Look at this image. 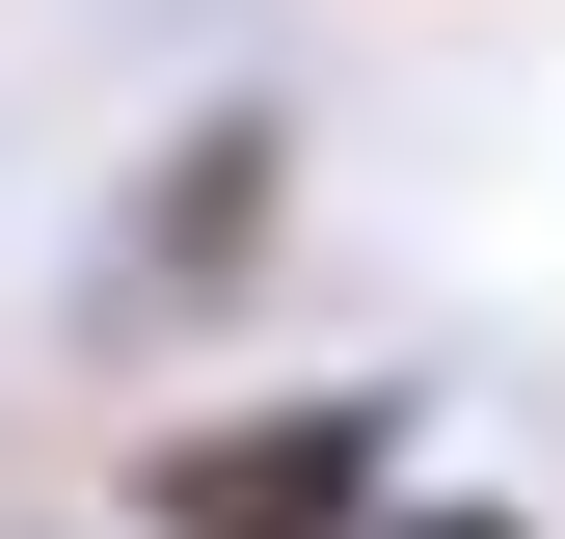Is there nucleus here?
Instances as JSON below:
<instances>
[{"mask_svg": "<svg viewBox=\"0 0 565 539\" xmlns=\"http://www.w3.org/2000/svg\"><path fill=\"white\" fill-rule=\"evenodd\" d=\"M377 539H539V512H512V486H404Z\"/></svg>", "mask_w": 565, "mask_h": 539, "instance_id": "obj_3", "label": "nucleus"}, {"mask_svg": "<svg viewBox=\"0 0 565 539\" xmlns=\"http://www.w3.org/2000/svg\"><path fill=\"white\" fill-rule=\"evenodd\" d=\"M404 432H431L404 378H216V404H162V432L108 458V512L135 539H377L431 486Z\"/></svg>", "mask_w": 565, "mask_h": 539, "instance_id": "obj_1", "label": "nucleus"}, {"mask_svg": "<svg viewBox=\"0 0 565 539\" xmlns=\"http://www.w3.org/2000/svg\"><path fill=\"white\" fill-rule=\"evenodd\" d=\"M269 243H297V108L269 82H216V108H162L135 135V189H108V243H82V324H216V297H269Z\"/></svg>", "mask_w": 565, "mask_h": 539, "instance_id": "obj_2", "label": "nucleus"}]
</instances>
